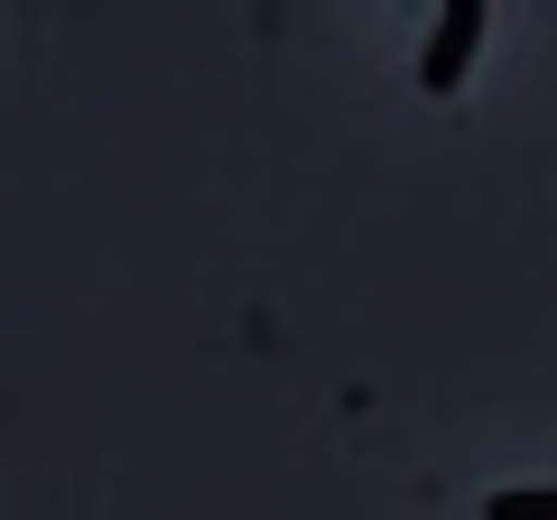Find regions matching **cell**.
<instances>
[{
    "label": "cell",
    "mask_w": 557,
    "mask_h": 520,
    "mask_svg": "<svg viewBox=\"0 0 557 520\" xmlns=\"http://www.w3.org/2000/svg\"><path fill=\"white\" fill-rule=\"evenodd\" d=\"M474 47H483V0H446L437 28H428V47H418V84H428V94H456L465 65H474Z\"/></svg>",
    "instance_id": "obj_1"
},
{
    "label": "cell",
    "mask_w": 557,
    "mask_h": 520,
    "mask_svg": "<svg viewBox=\"0 0 557 520\" xmlns=\"http://www.w3.org/2000/svg\"><path fill=\"white\" fill-rule=\"evenodd\" d=\"M483 520H557V483H530V493H493Z\"/></svg>",
    "instance_id": "obj_2"
}]
</instances>
